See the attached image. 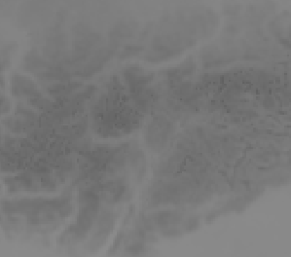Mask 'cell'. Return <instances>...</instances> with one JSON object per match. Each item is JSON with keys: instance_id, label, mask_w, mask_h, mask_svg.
Returning <instances> with one entry per match:
<instances>
[{"instance_id": "obj_1", "label": "cell", "mask_w": 291, "mask_h": 257, "mask_svg": "<svg viewBox=\"0 0 291 257\" xmlns=\"http://www.w3.org/2000/svg\"><path fill=\"white\" fill-rule=\"evenodd\" d=\"M142 250H143V245H141V244L132 245L131 246H129L127 248V251L131 252V253H139Z\"/></svg>"}, {"instance_id": "obj_2", "label": "cell", "mask_w": 291, "mask_h": 257, "mask_svg": "<svg viewBox=\"0 0 291 257\" xmlns=\"http://www.w3.org/2000/svg\"><path fill=\"white\" fill-rule=\"evenodd\" d=\"M164 235L167 236V237H177V236L181 235V232L179 229H177V228H171V229L166 230Z\"/></svg>"}, {"instance_id": "obj_3", "label": "cell", "mask_w": 291, "mask_h": 257, "mask_svg": "<svg viewBox=\"0 0 291 257\" xmlns=\"http://www.w3.org/2000/svg\"><path fill=\"white\" fill-rule=\"evenodd\" d=\"M72 212V206L69 205H64V206H62L61 208H60V214H61V216H67V215H69L70 213Z\"/></svg>"}, {"instance_id": "obj_4", "label": "cell", "mask_w": 291, "mask_h": 257, "mask_svg": "<svg viewBox=\"0 0 291 257\" xmlns=\"http://www.w3.org/2000/svg\"><path fill=\"white\" fill-rule=\"evenodd\" d=\"M199 224V221L195 218H191L188 222H187V228L189 230H192V229H195Z\"/></svg>"}]
</instances>
